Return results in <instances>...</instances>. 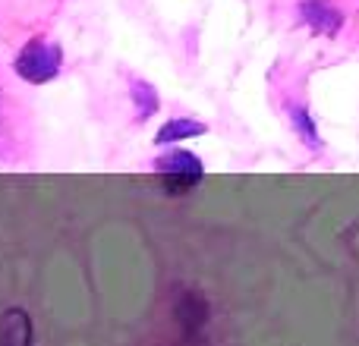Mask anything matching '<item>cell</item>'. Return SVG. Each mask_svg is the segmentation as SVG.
I'll return each mask as SVG.
<instances>
[{
  "instance_id": "5b68a950",
  "label": "cell",
  "mask_w": 359,
  "mask_h": 346,
  "mask_svg": "<svg viewBox=\"0 0 359 346\" xmlns=\"http://www.w3.org/2000/svg\"><path fill=\"white\" fill-rule=\"evenodd\" d=\"M208 132V123L196 117H170L161 123V130L155 132V145L158 148H180V142H189Z\"/></svg>"
},
{
  "instance_id": "3957f363",
  "label": "cell",
  "mask_w": 359,
  "mask_h": 346,
  "mask_svg": "<svg viewBox=\"0 0 359 346\" xmlns=\"http://www.w3.org/2000/svg\"><path fill=\"white\" fill-rule=\"evenodd\" d=\"M297 22L309 32L312 38H328L334 41L347 25V13L334 0H299L297 4Z\"/></svg>"
},
{
  "instance_id": "52a82bcc",
  "label": "cell",
  "mask_w": 359,
  "mask_h": 346,
  "mask_svg": "<svg viewBox=\"0 0 359 346\" xmlns=\"http://www.w3.org/2000/svg\"><path fill=\"white\" fill-rule=\"evenodd\" d=\"M130 104H133V113H136V126H142L161 111V95H158V88L151 85L149 79L133 76L130 79Z\"/></svg>"
},
{
  "instance_id": "277c9868",
  "label": "cell",
  "mask_w": 359,
  "mask_h": 346,
  "mask_svg": "<svg viewBox=\"0 0 359 346\" xmlns=\"http://www.w3.org/2000/svg\"><path fill=\"white\" fill-rule=\"evenodd\" d=\"M0 346H35V324L25 309L13 305L0 315Z\"/></svg>"
},
{
  "instance_id": "8992f818",
  "label": "cell",
  "mask_w": 359,
  "mask_h": 346,
  "mask_svg": "<svg viewBox=\"0 0 359 346\" xmlns=\"http://www.w3.org/2000/svg\"><path fill=\"white\" fill-rule=\"evenodd\" d=\"M287 123H290L293 136H297L309 151H316V155H318V151L325 148V145H322V132H318V123H316V117H312V111L306 104L290 101V104H287Z\"/></svg>"
},
{
  "instance_id": "6da1fadb",
  "label": "cell",
  "mask_w": 359,
  "mask_h": 346,
  "mask_svg": "<svg viewBox=\"0 0 359 346\" xmlns=\"http://www.w3.org/2000/svg\"><path fill=\"white\" fill-rule=\"evenodd\" d=\"M63 73V44L54 38L35 35L13 57V76L25 85H48Z\"/></svg>"
},
{
  "instance_id": "7a4b0ae2",
  "label": "cell",
  "mask_w": 359,
  "mask_h": 346,
  "mask_svg": "<svg viewBox=\"0 0 359 346\" xmlns=\"http://www.w3.org/2000/svg\"><path fill=\"white\" fill-rule=\"evenodd\" d=\"M151 170L158 173V179L164 183V189H168L170 195H183V192L196 189L205 179L202 158L189 148H164V155L155 158Z\"/></svg>"
},
{
  "instance_id": "ba28073f",
  "label": "cell",
  "mask_w": 359,
  "mask_h": 346,
  "mask_svg": "<svg viewBox=\"0 0 359 346\" xmlns=\"http://www.w3.org/2000/svg\"><path fill=\"white\" fill-rule=\"evenodd\" d=\"M0 161H4V88H0Z\"/></svg>"
}]
</instances>
